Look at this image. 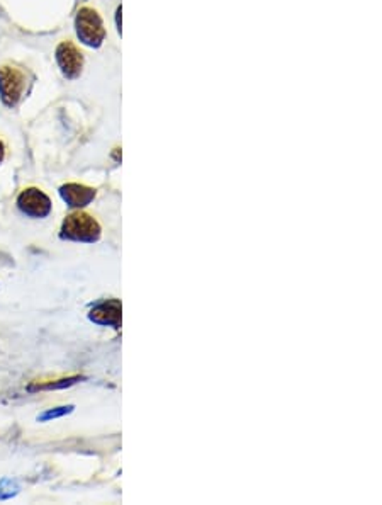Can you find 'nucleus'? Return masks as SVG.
Returning a JSON list of instances; mask_svg holds the SVG:
<instances>
[{"label":"nucleus","mask_w":382,"mask_h":505,"mask_svg":"<svg viewBox=\"0 0 382 505\" xmlns=\"http://www.w3.org/2000/svg\"><path fill=\"white\" fill-rule=\"evenodd\" d=\"M101 232L102 230L97 219L83 213V211H77V213L68 215L65 218L63 225H61L60 237L65 240L94 244V241L101 239Z\"/></svg>","instance_id":"f257e3e1"},{"label":"nucleus","mask_w":382,"mask_h":505,"mask_svg":"<svg viewBox=\"0 0 382 505\" xmlns=\"http://www.w3.org/2000/svg\"><path fill=\"white\" fill-rule=\"evenodd\" d=\"M28 92V77L12 65L0 67V99L7 108H16Z\"/></svg>","instance_id":"f03ea898"},{"label":"nucleus","mask_w":382,"mask_h":505,"mask_svg":"<svg viewBox=\"0 0 382 505\" xmlns=\"http://www.w3.org/2000/svg\"><path fill=\"white\" fill-rule=\"evenodd\" d=\"M75 29L80 41L90 48H99L105 38V29L101 16L89 7H83L79 10L75 19Z\"/></svg>","instance_id":"7ed1b4c3"},{"label":"nucleus","mask_w":382,"mask_h":505,"mask_svg":"<svg viewBox=\"0 0 382 505\" xmlns=\"http://www.w3.org/2000/svg\"><path fill=\"white\" fill-rule=\"evenodd\" d=\"M17 206L31 218H45L51 213V201L41 189L28 188L17 197Z\"/></svg>","instance_id":"20e7f679"},{"label":"nucleus","mask_w":382,"mask_h":505,"mask_svg":"<svg viewBox=\"0 0 382 505\" xmlns=\"http://www.w3.org/2000/svg\"><path fill=\"white\" fill-rule=\"evenodd\" d=\"M57 61L63 77H67L70 80L77 79L82 73L83 57L72 41H63L58 45Z\"/></svg>","instance_id":"39448f33"},{"label":"nucleus","mask_w":382,"mask_h":505,"mask_svg":"<svg viewBox=\"0 0 382 505\" xmlns=\"http://www.w3.org/2000/svg\"><path fill=\"white\" fill-rule=\"evenodd\" d=\"M60 196L70 208H83L94 201L95 191L82 184H65L60 188Z\"/></svg>","instance_id":"423d86ee"},{"label":"nucleus","mask_w":382,"mask_h":505,"mask_svg":"<svg viewBox=\"0 0 382 505\" xmlns=\"http://www.w3.org/2000/svg\"><path fill=\"white\" fill-rule=\"evenodd\" d=\"M90 320L101 325H114L119 327L121 324V303L117 299H111V301H104L101 305L95 306L90 312Z\"/></svg>","instance_id":"0eeeda50"},{"label":"nucleus","mask_w":382,"mask_h":505,"mask_svg":"<svg viewBox=\"0 0 382 505\" xmlns=\"http://www.w3.org/2000/svg\"><path fill=\"white\" fill-rule=\"evenodd\" d=\"M17 493V485L10 480H2L0 482V500L10 499Z\"/></svg>","instance_id":"6e6552de"},{"label":"nucleus","mask_w":382,"mask_h":505,"mask_svg":"<svg viewBox=\"0 0 382 505\" xmlns=\"http://www.w3.org/2000/svg\"><path fill=\"white\" fill-rule=\"evenodd\" d=\"M70 410H72V407H60V408H54V410H48L46 413H43V415L38 417V419L39 420L57 419V417H61V415H65V413H68Z\"/></svg>","instance_id":"1a4fd4ad"},{"label":"nucleus","mask_w":382,"mask_h":505,"mask_svg":"<svg viewBox=\"0 0 382 505\" xmlns=\"http://www.w3.org/2000/svg\"><path fill=\"white\" fill-rule=\"evenodd\" d=\"M77 379H79V378L60 379V382H57V383H46V385H39V386H36V388H38V390H51V388H65V386L72 385V383H75Z\"/></svg>","instance_id":"9d476101"},{"label":"nucleus","mask_w":382,"mask_h":505,"mask_svg":"<svg viewBox=\"0 0 382 505\" xmlns=\"http://www.w3.org/2000/svg\"><path fill=\"white\" fill-rule=\"evenodd\" d=\"M3 157H6V146H3L2 141H0V164H2Z\"/></svg>","instance_id":"9b49d317"}]
</instances>
